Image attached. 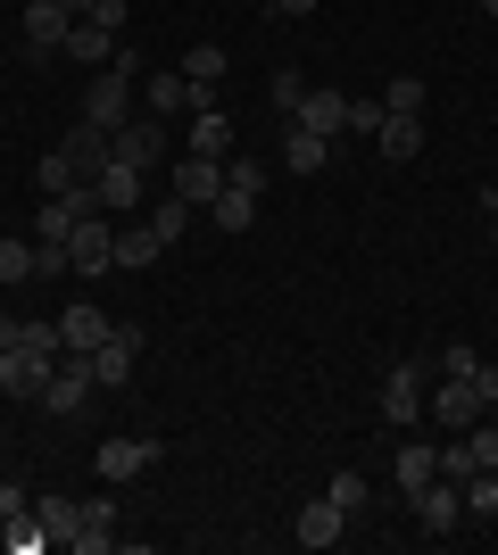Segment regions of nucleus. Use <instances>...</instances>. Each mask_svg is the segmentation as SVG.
Segmentation results:
<instances>
[{
	"instance_id": "nucleus-21",
	"label": "nucleus",
	"mask_w": 498,
	"mask_h": 555,
	"mask_svg": "<svg viewBox=\"0 0 498 555\" xmlns=\"http://www.w3.org/2000/svg\"><path fill=\"white\" fill-rule=\"evenodd\" d=\"M332 158V133H308V125H283V166L291 175H316Z\"/></svg>"
},
{
	"instance_id": "nucleus-41",
	"label": "nucleus",
	"mask_w": 498,
	"mask_h": 555,
	"mask_svg": "<svg viewBox=\"0 0 498 555\" xmlns=\"http://www.w3.org/2000/svg\"><path fill=\"white\" fill-rule=\"evenodd\" d=\"M482 17H490V25H498V0H482Z\"/></svg>"
},
{
	"instance_id": "nucleus-16",
	"label": "nucleus",
	"mask_w": 498,
	"mask_h": 555,
	"mask_svg": "<svg viewBox=\"0 0 498 555\" xmlns=\"http://www.w3.org/2000/svg\"><path fill=\"white\" fill-rule=\"evenodd\" d=\"M59 150H67V166L84 175V183H92L100 166H108V125H92V116H75V133L59 141Z\"/></svg>"
},
{
	"instance_id": "nucleus-35",
	"label": "nucleus",
	"mask_w": 498,
	"mask_h": 555,
	"mask_svg": "<svg viewBox=\"0 0 498 555\" xmlns=\"http://www.w3.org/2000/svg\"><path fill=\"white\" fill-rule=\"evenodd\" d=\"M349 133H382V100H349Z\"/></svg>"
},
{
	"instance_id": "nucleus-28",
	"label": "nucleus",
	"mask_w": 498,
	"mask_h": 555,
	"mask_svg": "<svg viewBox=\"0 0 498 555\" xmlns=\"http://www.w3.org/2000/svg\"><path fill=\"white\" fill-rule=\"evenodd\" d=\"M42 274V249H34V241H9V232H0V282H34Z\"/></svg>"
},
{
	"instance_id": "nucleus-7",
	"label": "nucleus",
	"mask_w": 498,
	"mask_h": 555,
	"mask_svg": "<svg viewBox=\"0 0 498 555\" xmlns=\"http://www.w3.org/2000/svg\"><path fill=\"white\" fill-rule=\"evenodd\" d=\"M142 92H150V116H200V108H216V92H208V83H191V75H175V67H158V75H150V83H142Z\"/></svg>"
},
{
	"instance_id": "nucleus-26",
	"label": "nucleus",
	"mask_w": 498,
	"mask_h": 555,
	"mask_svg": "<svg viewBox=\"0 0 498 555\" xmlns=\"http://www.w3.org/2000/svg\"><path fill=\"white\" fill-rule=\"evenodd\" d=\"M324 498H332V506H341V514L357 522V514L374 506V481H366V473H332V481H324Z\"/></svg>"
},
{
	"instance_id": "nucleus-31",
	"label": "nucleus",
	"mask_w": 498,
	"mask_h": 555,
	"mask_svg": "<svg viewBox=\"0 0 498 555\" xmlns=\"http://www.w3.org/2000/svg\"><path fill=\"white\" fill-rule=\"evenodd\" d=\"M67 191H84V175L67 166V150H50L42 158V199H67Z\"/></svg>"
},
{
	"instance_id": "nucleus-5",
	"label": "nucleus",
	"mask_w": 498,
	"mask_h": 555,
	"mask_svg": "<svg viewBox=\"0 0 498 555\" xmlns=\"http://www.w3.org/2000/svg\"><path fill=\"white\" fill-rule=\"evenodd\" d=\"M108 158H125V166H158L166 158V116H125L117 133H108Z\"/></svg>"
},
{
	"instance_id": "nucleus-19",
	"label": "nucleus",
	"mask_w": 498,
	"mask_h": 555,
	"mask_svg": "<svg viewBox=\"0 0 498 555\" xmlns=\"http://www.w3.org/2000/svg\"><path fill=\"white\" fill-rule=\"evenodd\" d=\"M391 481H399V498H416V489H424V481H440V448L407 440L399 456H391Z\"/></svg>"
},
{
	"instance_id": "nucleus-25",
	"label": "nucleus",
	"mask_w": 498,
	"mask_h": 555,
	"mask_svg": "<svg viewBox=\"0 0 498 555\" xmlns=\"http://www.w3.org/2000/svg\"><path fill=\"white\" fill-rule=\"evenodd\" d=\"M258 199H266V191L225 183V191H216V232H250V224H258Z\"/></svg>"
},
{
	"instance_id": "nucleus-4",
	"label": "nucleus",
	"mask_w": 498,
	"mask_h": 555,
	"mask_svg": "<svg viewBox=\"0 0 498 555\" xmlns=\"http://www.w3.org/2000/svg\"><path fill=\"white\" fill-rule=\"evenodd\" d=\"M407 506H416V531L449 539L457 522H465V489H457L449 473H440V481H424V489H416V498H407Z\"/></svg>"
},
{
	"instance_id": "nucleus-39",
	"label": "nucleus",
	"mask_w": 498,
	"mask_h": 555,
	"mask_svg": "<svg viewBox=\"0 0 498 555\" xmlns=\"http://www.w3.org/2000/svg\"><path fill=\"white\" fill-rule=\"evenodd\" d=\"M17 340H25V324H17V315H0V357H9Z\"/></svg>"
},
{
	"instance_id": "nucleus-20",
	"label": "nucleus",
	"mask_w": 498,
	"mask_h": 555,
	"mask_svg": "<svg viewBox=\"0 0 498 555\" xmlns=\"http://www.w3.org/2000/svg\"><path fill=\"white\" fill-rule=\"evenodd\" d=\"M166 241L150 224H117V274H142V266H158Z\"/></svg>"
},
{
	"instance_id": "nucleus-32",
	"label": "nucleus",
	"mask_w": 498,
	"mask_h": 555,
	"mask_svg": "<svg viewBox=\"0 0 498 555\" xmlns=\"http://www.w3.org/2000/svg\"><path fill=\"white\" fill-rule=\"evenodd\" d=\"M183 75L216 92V75H225V50H216V42H191V50H183Z\"/></svg>"
},
{
	"instance_id": "nucleus-37",
	"label": "nucleus",
	"mask_w": 498,
	"mask_h": 555,
	"mask_svg": "<svg viewBox=\"0 0 498 555\" xmlns=\"http://www.w3.org/2000/svg\"><path fill=\"white\" fill-rule=\"evenodd\" d=\"M274 17H316V0H266Z\"/></svg>"
},
{
	"instance_id": "nucleus-10",
	"label": "nucleus",
	"mask_w": 498,
	"mask_h": 555,
	"mask_svg": "<svg viewBox=\"0 0 498 555\" xmlns=\"http://www.w3.org/2000/svg\"><path fill=\"white\" fill-rule=\"evenodd\" d=\"M416 415H424V365L407 357V365H391V382H382V423H391V431H407Z\"/></svg>"
},
{
	"instance_id": "nucleus-8",
	"label": "nucleus",
	"mask_w": 498,
	"mask_h": 555,
	"mask_svg": "<svg viewBox=\"0 0 498 555\" xmlns=\"http://www.w3.org/2000/svg\"><path fill=\"white\" fill-rule=\"evenodd\" d=\"M92 357H59V373H50V390H42V406L50 415H84V406H92Z\"/></svg>"
},
{
	"instance_id": "nucleus-42",
	"label": "nucleus",
	"mask_w": 498,
	"mask_h": 555,
	"mask_svg": "<svg viewBox=\"0 0 498 555\" xmlns=\"http://www.w3.org/2000/svg\"><path fill=\"white\" fill-rule=\"evenodd\" d=\"M490 232H498V191H490Z\"/></svg>"
},
{
	"instance_id": "nucleus-18",
	"label": "nucleus",
	"mask_w": 498,
	"mask_h": 555,
	"mask_svg": "<svg viewBox=\"0 0 498 555\" xmlns=\"http://www.w3.org/2000/svg\"><path fill=\"white\" fill-rule=\"evenodd\" d=\"M183 158H233V125H225V108H200V116H191Z\"/></svg>"
},
{
	"instance_id": "nucleus-22",
	"label": "nucleus",
	"mask_w": 498,
	"mask_h": 555,
	"mask_svg": "<svg viewBox=\"0 0 498 555\" xmlns=\"http://www.w3.org/2000/svg\"><path fill=\"white\" fill-rule=\"evenodd\" d=\"M382 158H391V166H407V158H416V150H424V116H391V108H382Z\"/></svg>"
},
{
	"instance_id": "nucleus-9",
	"label": "nucleus",
	"mask_w": 498,
	"mask_h": 555,
	"mask_svg": "<svg viewBox=\"0 0 498 555\" xmlns=\"http://www.w3.org/2000/svg\"><path fill=\"white\" fill-rule=\"evenodd\" d=\"M150 464H158V440H100V456H92V473L108 489H125V481H142Z\"/></svg>"
},
{
	"instance_id": "nucleus-36",
	"label": "nucleus",
	"mask_w": 498,
	"mask_h": 555,
	"mask_svg": "<svg viewBox=\"0 0 498 555\" xmlns=\"http://www.w3.org/2000/svg\"><path fill=\"white\" fill-rule=\"evenodd\" d=\"M92 25H108V34H125V0H92Z\"/></svg>"
},
{
	"instance_id": "nucleus-38",
	"label": "nucleus",
	"mask_w": 498,
	"mask_h": 555,
	"mask_svg": "<svg viewBox=\"0 0 498 555\" xmlns=\"http://www.w3.org/2000/svg\"><path fill=\"white\" fill-rule=\"evenodd\" d=\"M474 390H482V398L498 406V365H474Z\"/></svg>"
},
{
	"instance_id": "nucleus-2",
	"label": "nucleus",
	"mask_w": 498,
	"mask_h": 555,
	"mask_svg": "<svg viewBox=\"0 0 498 555\" xmlns=\"http://www.w3.org/2000/svg\"><path fill=\"white\" fill-rule=\"evenodd\" d=\"M67 274H117V224L108 216H84L67 232Z\"/></svg>"
},
{
	"instance_id": "nucleus-40",
	"label": "nucleus",
	"mask_w": 498,
	"mask_h": 555,
	"mask_svg": "<svg viewBox=\"0 0 498 555\" xmlns=\"http://www.w3.org/2000/svg\"><path fill=\"white\" fill-rule=\"evenodd\" d=\"M59 9H67V17H92V0H59Z\"/></svg>"
},
{
	"instance_id": "nucleus-3",
	"label": "nucleus",
	"mask_w": 498,
	"mask_h": 555,
	"mask_svg": "<svg viewBox=\"0 0 498 555\" xmlns=\"http://www.w3.org/2000/svg\"><path fill=\"white\" fill-rule=\"evenodd\" d=\"M67 34H75V17L59 0H25V59H34V67H50V59L67 50Z\"/></svg>"
},
{
	"instance_id": "nucleus-14",
	"label": "nucleus",
	"mask_w": 498,
	"mask_h": 555,
	"mask_svg": "<svg viewBox=\"0 0 498 555\" xmlns=\"http://www.w3.org/2000/svg\"><path fill=\"white\" fill-rule=\"evenodd\" d=\"M216 191H225V158H175V199L216 208Z\"/></svg>"
},
{
	"instance_id": "nucleus-30",
	"label": "nucleus",
	"mask_w": 498,
	"mask_h": 555,
	"mask_svg": "<svg viewBox=\"0 0 498 555\" xmlns=\"http://www.w3.org/2000/svg\"><path fill=\"white\" fill-rule=\"evenodd\" d=\"M382 108L391 116H424V83H416V75H391V83H382Z\"/></svg>"
},
{
	"instance_id": "nucleus-11",
	"label": "nucleus",
	"mask_w": 498,
	"mask_h": 555,
	"mask_svg": "<svg viewBox=\"0 0 498 555\" xmlns=\"http://www.w3.org/2000/svg\"><path fill=\"white\" fill-rule=\"evenodd\" d=\"M291 539H299V547H341V539H349V514L332 506V498H308V506H299V522H291Z\"/></svg>"
},
{
	"instance_id": "nucleus-27",
	"label": "nucleus",
	"mask_w": 498,
	"mask_h": 555,
	"mask_svg": "<svg viewBox=\"0 0 498 555\" xmlns=\"http://www.w3.org/2000/svg\"><path fill=\"white\" fill-rule=\"evenodd\" d=\"M0 547H9V555H42V547H50V531H42V522H34V506L0 522Z\"/></svg>"
},
{
	"instance_id": "nucleus-29",
	"label": "nucleus",
	"mask_w": 498,
	"mask_h": 555,
	"mask_svg": "<svg viewBox=\"0 0 498 555\" xmlns=\"http://www.w3.org/2000/svg\"><path fill=\"white\" fill-rule=\"evenodd\" d=\"M266 100H274V116H283V125H291V116H299V100H308V75H299V67H274V83H266Z\"/></svg>"
},
{
	"instance_id": "nucleus-12",
	"label": "nucleus",
	"mask_w": 498,
	"mask_h": 555,
	"mask_svg": "<svg viewBox=\"0 0 498 555\" xmlns=\"http://www.w3.org/2000/svg\"><path fill=\"white\" fill-rule=\"evenodd\" d=\"M142 183H150L142 166L108 158V166H100V175H92V199H100V208H117V216H133V208H142Z\"/></svg>"
},
{
	"instance_id": "nucleus-24",
	"label": "nucleus",
	"mask_w": 498,
	"mask_h": 555,
	"mask_svg": "<svg viewBox=\"0 0 498 555\" xmlns=\"http://www.w3.org/2000/svg\"><path fill=\"white\" fill-rule=\"evenodd\" d=\"M34 522L50 531V547H67L75 522H84V498H59V489H50V498H34Z\"/></svg>"
},
{
	"instance_id": "nucleus-43",
	"label": "nucleus",
	"mask_w": 498,
	"mask_h": 555,
	"mask_svg": "<svg viewBox=\"0 0 498 555\" xmlns=\"http://www.w3.org/2000/svg\"><path fill=\"white\" fill-rule=\"evenodd\" d=\"M0 456H9V448H0Z\"/></svg>"
},
{
	"instance_id": "nucleus-17",
	"label": "nucleus",
	"mask_w": 498,
	"mask_h": 555,
	"mask_svg": "<svg viewBox=\"0 0 498 555\" xmlns=\"http://www.w3.org/2000/svg\"><path fill=\"white\" fill-rule=\"evenodd\" d=\"M291 125H308V133H349V92L316 83V92L299 100V116H291Z\"/></svg>"
},
{
	"instance_id": "nucleus-1",
	"label": "nucleus",
	"mask_w": 498,
	"mask_h": 555,
	"mask_svg": "<svg viewBox=\"0 0 498 555\" xmlns=\"http://www.w3.org/2000/svg\"><path fill=\"white\" fill-rule=\"evenodd\" d=\"M424 415H432V423H440V431L457 440V431H474V423L490 415V398L474 390V373H440V390L424 398Z\"/></svg>"
},
{
	"instance_id": "nucleus-33",
	"label": "nucleus",
	"mask_w": 498,
	"mask_h": 555,
	"mask_svg": "<svg viewBox=\"0 0 498 555\" xmlns=\"http://www.w3.org/2000/svg\"><path fill=\"white\" fill-rule=\"evenodd\" d=\"M183 224H191V199H158V208H150V232H158L166 249L183 241Z\"/></svg>"
},
{
	"instance_id": "nucleus-13",
	"label": "nucleus",
	"mask_w": 498,
	"mask_h": 555,
	"mask_svg": "<svg viewBox=\"0 0 498 555\" xmlns=\"http://www.w3.org/2000/svg\"><path fill=\"white\" fill-rule=\"evenodd\" d=\"M67 547L75 555H108V547H117V498H84V522H75Z\"/></svg>"
},
{
	"instance_id": "nucleus-34",
	"label": "nucleus",
	"mask_w": 498,
	"mask_h": 555,
	"mask_svg": "<svg viewBox=\"0 0 498 555\" xmlns=\"http://www.w3.org/2000/svg\"><path fill=\"white\" fill-rule=\"evenodd\" d=\"M465 514H498V473H465Z\"/></svg>"
},
{
	"instance_id": "nucleus-15",
	"label": "nucleus",
	"mask_w": 498,
	"mask_h": 555,
	"mask_svg": "<svg viewBox=\"0 0 498 555\" xmlns=\"http://www.w3.org/2000/svg\"><path fill=\"white\" fill-rule=\"evenodd\" d=\"M108 332H117V324H108V315H100L92 299H75L67 315H59V340H67V357H92V348L108 340Z\"/></svg>"
},
{
	"instance_id": "nucleus-6",
	"label": "nucleus",
	"mask_w": 498,
	"mask_h": 555,
	"mask_svg": "<svg viewBox=\"0 0 498 555\" xmlns=\"http://www.w3.org/2000/svg\"><path fill=\"white\" fill-rule=\"evenodd\" d=\"M133 365H142V332H133V324H117L108 340L92 348V382H100V390H125Z\"/></svg>"
},
{
	"instance_id": "nucleus-23",
	"label": "nucleus",
	"mask_w": 498,
	"mask_h": 555,
	"mask_svg": "<svg viewBox=\"0 0 498 555\" xmlns=\"http://www.w3.org/2000/svg\"><path fill=\"white\" fill-rule=\"evenodd\" d=\"M59 59H84V67H108L117 59V34L108 25H92V17H75V34H67V50Z\"/></svg>"
}]
</instances>
